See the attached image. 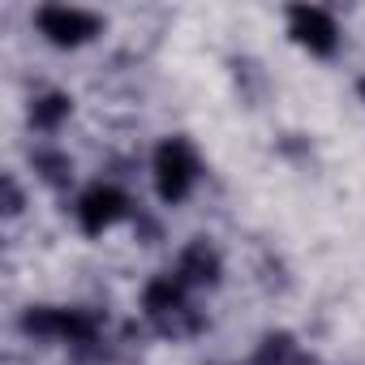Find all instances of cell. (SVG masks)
Instances as JSON below:
<instances>
[{
    "instance_id": "obj_5",
    "label": "cell",
    "mask_w": 365,
    "mask_h": 365,
    "mask_svg": "<svg viewBox=\"0 0 365 365\" xmlns=\"http://www.w3.org/2000/svg\"><path fill=\"white\" fill-rule=\"evenodd\" d=\"M35 31L52 43V48H86L103 35V18L82 9V5H39L35 9Z\"/></svg>"
},
{
    "instance_id": "obj_3",
    "label": "cell",
    "mask_w": 365,
    "mask_h": 365,
    "mask_svg": "<svg viewBox=\"0 0 365 365\" xmlns=\"http://www.w3.org/2000/svg\"><path fill=\"white\" fill-rule=\"evenodd\" d=\"M150 180H155V198L163 207H180L202 180V155L190 138H163L150 155Z\"/></svg>"
},
{
    "instance_id": "obj_9",
    "label": "cell",
    "mask_w": 365,
    "mask_h": 365,
    "mask_svg": "<svg viewBox=\"0 0 365 365\" xmlns=\"http://www.w3.org/2000/svg\"><path fill=\"white\" fill-rule=\"evenodd\" d=\"M254 365H314V356L292 331H267L254 348Z\"/></svg>"
},
{
    "instance_id": "obj_10",
    "label": "cell",
    "mask_w": 365,
    "mask_h": 365,
    "mask_svg": "<svg viewBox=\"0 0 365 365\" xmlns=\"http://www.w3.org/2000/svg\"><path fill=\"white\" fill-rule=\"evenodd\" d=\"M31 168H35V176L43 180V185H52V190H65L69 180H73V159L65 150H56V146H35L31 150Z\"/></svg>"
},
{
    "instance_id": "obj_1",
    "label": "cell",
    "mask_w": 365,
    "mask_h": 365,
    "mask_svg": "<svg viewBox=\"0 0 365 365\" xmlns=\"http://www.w3.org/2000/svg\"><path fill=\"white\" fill-rule=\"evenodd\" d=\"M142 314L168 339H190V335L202 331V309L194 305V292L172 271L168 275H150L142 284Z\"/></svg>"
},
{
    "instance_id": "obj_4",
    "label": "cell",
    "mask_w": 365,
    "mask_h": 365,
    "mask_svg": "<svg viewBox=\"0 0 365 365\" xmlns=\"http://www.w3.org/2000/svg\"><path fill=\"white\" fill-rule=\"evenodd\" d=\"M73 220H78V228H82L86 237H103V232H112L116 224L138 220V207H133V198H129L120 185H112V180H95V185H86V190L78 194Z\"/></svg>"
},
{
    "instance_id": "obj_12",
    "label": "cell",
    "mask_w": 365,
    "mask_h": 365,
    "mask_svg": "<svg viewBox=\"0 0 365 365\" xmlns=\"http://www.w3.org/2000/svg\"><path fill=\"white\" fill-rule=\"evenodd\" d=\"M356 95H361V103H365V78H356Z\"/></svg>"
},
{
    "instance_id": "obj_6",
    "label": "cell",
    "mask_w": 365,
    "mask_h": 365,
    "mask_svg": "<svg viewBox=\"0 0 365 365\" xmlns=\"http://www.w3.org/2000/svg\"><path fill=\"white\" fill-rule=\"evenodd\" d=\"M284 22H288V39L301 52L318 56V61H331L339 52V43H344V31H339L335 14L322 9V5H288Z\"/></svg>"
},
{
    "instance_id": "obj_2",
    "label": "cell",
    "mask_w": 365,
    "mask_h": 365,
    "mask_svg": "<svg viewBox=\"0 0 365 365\" xmlns=\"http://www.w3.org/2000/svg\"><path fill=\"white\" fill-rule=\"evenodd\" d=\"M22 331L31 339H48V344H65V348H95L103 339V318L95 309L82 305H31L22 314Z\"/></svg>"
},
{
    "instance_id": "obj_7",
    "label": "cell",
    "mask_w": 365,
    "mask_h": 365,
    "mask_svg": "<svg viewBox=\"0 0 365 365\" xmlns=\"http://www.w3.org/2000/svg\"><path fill=\"white\" fill-rule=\"evenodd\" d=\"M172 275L185 284L190 292L220 288V279H224V254H220V245H215L211 237H194L190 245H180Z\"/></svg>"
},
{
    "instance_id": "obj_11",
    "label": "cell",
    "mask_w": 365,
    "mask_h": 365,
    "mask_svg": "<svg viewBox=\"0 0 365 365\" xmlns=\"http://www.w3.org/2000/svg\"><path fill=\"white\" fill-rule=\"evenodd\" d=\"M22 211H26V198H22V185H18V176L9 172V176H5V215H9V220H18Z\"/></svg>"
},
{
    "instance_id": "obj_8",
    "label": "cell",
    "mask_w": 365,
    "mask_h": 365,
    "mask_svg": "<svg viewBox=\"0 0 365 365\" xmlns=\"http://www.w3.org/2000/svg\"><path fill=\"white\" fill-rule=\"evenodd\" d=\"M69 116H73V95H65V91H43L26 108V120L35 133H61Z\"/></svg>"
}]
</instances>
